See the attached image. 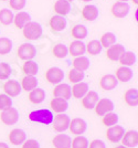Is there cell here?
Listing matches in <instances>:
<instances>
[{
	"instance_id": "1",
	"label": "cell",
	"mask_w": 138,
	"mask_h": 148,
	"mask_svg": "<svg viewBox=\"0 0 138 148\" xmlns=\"http://www.w3.org/2000/svg\"><path fill=\"white\" fill-rule=\"evenodd\" d=\"M53 113L48 108H41L33 111L29 114V119L34 123H40L43 125H50L53 122Z\"/></svg>"
},
{
	"instance_id": "2",
	"label": "cell",
	"mask_w": 138,
	"mask_h": 148,
	"mask_svg": "<svg viewBox=\"0 0 138 148\" xmlns=\"http://www.w3.org/2000/svg\"><path fill=\"white\" fill-rule=\"evenodd\" d=\"M23 32V37L28 40H38L42 37V33H43V29H42V25H40L39 22H33L30 21L29 23H27L25 25V28L22 29Z\"/></svg>"
},
{
	"instance_id": "3",
	"label": "cell",
	"mask_w": 138,
	"mask_h": 148,
	"mask_svg": "<svg viewBox=\"0 0 138 148\" xmlns=\"http://www.w3.org/2000/svg\"><path fill=\"white\" fill-rule=\"evenodd\" d=\"M17 56L20 60L30 61V60H33V58L37 56V49L31 43H22L18 48Z\"/></svg>"
},
{
	"instance_id": "4",
	"label": "cell",
	"mask_w": 138,
	"mask_h": 148,
	"mask_svg": "<svg viewBox=\"0 0 138 148\" xmlns=\"http://www.w3.org/2000/svg\"><path fill=\"white\" fill-rule=\"evenodd\" d=\"M19 116L20 115L18 110L11 106V107H9V108L1 112L0 119L5 125H14V124L18 123Z\"/></svg>"
},
{
	"instance_id": "5",
	"label": "cell",
	"mask_w": 138,
	"mask_h": 148,
	"mask_svg": "<svg viewBox=\"0 0 138 148\" xmlns=\"http://www.w3.org/2000/svg\"><path fill=\"white\" fill-rule=\"evenodd\" d=\"M70 117L66 114H57L55 117L53 118V122H52V126H53V130L57 132V133H63L65 130H69V125H70Z\"/></svg>"
},
{
	"instance_id": "6",
	"label": "cell",
	"mask_w": 138,
	"mask_h": 148,
	"mask_svg": "<svg viewBox=\"0 0 138 148\" xmlns=\"http://www.w3.org/2000/svg\"><path fill=\"white\" fill-rule=\"evenodd\" d=\"M125 134V128L120 125H114L106 130V138L111 143H119Z\"/></svg>"
},
{
	"instance_id": "7",
	"label": "cell",
	"mask_w": 138,
	"mask_h": 148,
	"mask_svg": "<svg viewBox=\"0 0 138 148\" xmlns=\"http://www.w3.org/2000/svg\"><path fill=\"white\" fill-rule=\"evenodd\" d=\"M69 130L72 134H74L75 136H80L86 132V130H87V123L83 118L75 117L70 121Z\"/></svg>"
},
{
	"instance_id": "8",
	"label": "cell",
	"mask_w": 138,
	"mask_h": 148,
	"mask_svg": "<svg viewBox=\"0 0 138 148\" xmlns=\"http://www.w3.org/2000/svg\"><path fill=\"white\" fill-rule=\"evenodd\" d=\"M64 79V72L60 68L53 66L45 72V80L51 84H60Z\"/></svg>"
},
{
	"instance_id": "9",
	"label": "cell",
	"mask_w": 138,
	"mask_h": 148,
	"mask_svg": "<svg viewBox=\"0 0 138 148\" xmlns=\"http://www.w3.org/2000/svg\"><path fill=\"white\" fill-rule=\"evenodd\" d=\"M114 103L109 99H100L95 105L94 110L96 115L98 116H104L107 113H111L114 110Z\"/></svg>"
},
{
	"instance_id": "10",
	"label": "cell",
	"mask_w": 138,
	"mask_h": 148,
	"mask_svg": "<svg viewBox=\"0 0 138 148\" xmlns=\"http://www.w3.org/2000/svg\"><path fill=\"white\" fill-rule=\"evenodd\" d=\"M3 91H5V94L8 95L9 97H16V96L20 95L22 88L18 81L9 80L3 84Z\"/></svg>"
},
{
	"instance_id": "11",
	"label": "cell",
	"mask_w": 138,
	"mask_h": 148,
	"mask_svg": "<svg viewBox=\"0 0 138 148\" xmlns=\"http://www.w3.org/2000/svg\"><path fill=\"white\" fill-rule=\"evenodd\" d=\"M124 52H125V48H124L123 44L115 43L112 47L107 48L106 56L109 61L116 62L118 61L119 59H120V56L124 54Z\"/></svg>"
},
{
	"instance_id": "12",
	"label": "cell",
	"mask_w": 138,
	"mask_h": 148,
	"mask_svg": "<svg viewBox=\"0 0 138 148\" xmlns=\"http://www.w3.org/2000/svg\"><path fill=\"white\" fill-rule=\"evenodd\" d=\"M53 96L57 97V99H63L68 101L72 96L71 86H70L69 84H65V83L57 84L55 87H54V90H53Z\"/></svg>"
},
{
	"instance_id": "13",
	"label": "cell",
	"mask_w": 138,
	"mask_h": 148,
	"mask_svg": "<svg viewBox=\"0 0 138 148\" xmlns=\"http://www.w3.org/2000/svg\"><path fill=\"white\" fill-rule=\"evenodd\" d=\"M111 12L116 18H125L129 13V5L127 2H120V1L115 2L111 8Z\"/></svg>"
},
{
	"instance_id": "14",
	"label": "cell",
	"mask_w": 138,
	"mask_h": 148,
	"mask_svg": "<svg viewBox=\"0 0 138 148\" xmlns=\"http://www.w3.org/2000/svg\"><path fill=\"white\" fill-rule=\"evenodd\" d=\"M118 85V81L113 74H106L100 80V86L104 91H112Z\"/></svg>"
},
{
	"instance_id": "15",
	"label": "cell",
	"mask_w": 138,
	"mask_h": 148,
	"mask_svg": "<svg viewBox=\"0 0 138 148\" xmlns=\"http://www.w3.org/2000/svg\"><path fill=\"white\" fill-rule=\"evenodd\" d=\"M8 138H9V142L11 143L12 145L19 146V145H22L25 142L27 134H25V130H20V128H14V130H12L9 133Z\"/></svg>"
},
{
	"instance_id": "16",
	"label": "cell",
	"mask_w": 138,
	"mask_h": 148,
	"mask_svg": "<svg viewBox=\"0 0 138 148\" xmlns=\"http://www.w3.org/2000/svg\"><path fill=\"white\" fill-rule=\"evenodd\" d=\"M122 145H124L127 148L137 147L138 145V133L136 130H128L125 132V134L122 138Z\"/></svg>"
},
{
	"instance_id": "17",
	"label": "cell",
	"mask_w": 138,
	"mask_h": 148,
	"mask_svg": "<svg viewBox=\"0 0 138 148\" xmlns=\"http://www.w3.org/2000/svg\"><path fill=\"white\" fill-rule=\"evenodd\" d=\"M98 94L94 91H88L83 97H82V105L85 110H93L96 103L98 102Z\"/></svg>"
},
{
	"instance_id": "18",
	"label": "cell",
	"mask_w": 138,
	"mask_h": 148,
	"mask_svg": "<svg viewBox=\"0 0 138 148\" xmlns=\"http://www.w3.org/2000/svg\"><path fill=\"white\" fill-rule=\"evenodd\" d=\"M72 138L66 134H57L52 138V145L54 148H71Z\"/></svg>"
},
{
	"instance_id": "19",
	"label": "cell",
	"mask_w": 138,
	"mask_h": 148,
	"mask_svg": "<svg viewBox=\"0 0 138 148\" xmlns=\"http://www.w3.org/2000/svg\"><path fill=\"white\" fill-rule=\"evenodd\" d=\"M49 25H50V28L52 29L53 32H61V31H63L66 28L68 22H66V19L64 17L55 14V16H53L50 19Z\"/></svg>"
},
{
	"instance_id": "20",
	"label": "cell",
	"mask_w": 138,
	"mask_h": 148,
	"mask_svg": "<svg viewBox=\"0 0 138 148\" xmlns=\"http://www.w3.org/2000/svg\"><path fill=\"white\" fill-rule=\"evenodd\" d=\"M82 17L86 21H94L98 17V9L96 6L87 5L82 9Z\"/></svg>"
},
{
	"instance_id": "21",
	"label": "cell",
	"mask_w": 138,
	"mask_h": 148,
	"mask_svg": "<svg viewBox=\"0 0 138 148\" xmlns=\"http://www.w3.org/2000/svg\"><path fill=\"white\" fill-rule=\"evenodd\" d=\"M31 21L30 14L25 11H20L16 16H13V23L16 25V28L18 29H23L27 23H29Z\"/></svg>"
},
{
	"instance_id": "22",
	"label": "cell",
	"mask_w": 138,
	"mask_h": 148,
	"mask_svg": "<svg viewBox=\"0 0 138 148\" xmlns=\"http://www.w3.org/2000/svg\"><path fill=\"white\" fill-rule=\"evenodd\" d=\"M89 91L88 88V84L85 82H80L73 85L71 87V92H72V96L74 99H82L86 93Z\"/></svg>"
},
{
	"instance_id": "23",
	"label": "cell",
	"mask_w": 138,
	"mask_h": 148,
	"mask_svg": "<svg viewBox=\"0 0 138 148\" xmlns=\"http://www.w3.org/2000/svg\"><path fill=\"white\" fill-rule=\"evenodd\" d=\"M133 71L130 68H127V66H119L116 70V74H115V77L117 79L118 82H128L133 79Z\"/></svg>"
},
{
	"instance_id": "24",
	"label": "cell",
	"mask_w": 138,
	"mask_h": 148,
	"mask_svg": "<svg viewBox=\"0 0 138 148\" xmlns=\"http://www.w3.org/2000/svg\"><path fill=\"white\" fill-rule=\"evenodd\" d=\"M50 106L53 112H55L57 114H62V113H64V112L69 108V103H68L66 99L54 97V99H52V101H51Z\"/></svg>"
},
{
	"instance_id": "25",
	"label": "cell",
	"mask_w": 138,
	"mask_h": 148,
	"mask_svg": "<svg viewBox=\"0 0 138 148\" xmlns=\"http://www.w3.org/2000/svg\"><path fill=\"white\" fill-rule=\"evenodd\" d=\"M69 50V53L71 56H82L83 54H85V44L83 43L82 41H79V40H76V41H73L72 43L70 44V47L68 48Z\"/></svg>"
},
{
	"instance_id": "26",
	"label": "cell",
	"mask_w": 138,
	"mask_h": 148,
	"mask_svg": "<svg viewBox=\"0 0 138 148\" xmlns=\"http://www.w3.org/2000/svg\"><path fill=\"white\" fill-rule=\"evenodd\" d=\"M124 101L128 106L136 107L138 105V91L137 88H129L124 94Z\"/></svg>"
},
{
	"instance_id": "27",
	"label": "cell",
	"mask_w": 138,
	"mask_h": 148,
	"mask_svg": "<svg viewBox=\"0 0 138 148\" xmlns=\"http://www.w3.org/2000/svg\"><path fill=\"white\" fill-rule=\"evenodd\" d=\"M53 9L57 12V14L64 17L71 10V3H70L69 1H66V0H57V1H55V3H54Z\"/></svg>"
},
{
	"instance_id": "28",
	"label": "cell",
	"mask_w": 138,
	"mask_h": 148,
	"mask_svg": "<svg viewBox=\"0 0 138 148\" xmlns=\"http://www.w3.org/2000/svg\"><path fill=\"white\" fill-rule=\"evenodd\" d=\"M45 99V91L43 88H34L29 93V101L32 104H41Z\"/></svg>"
},
{
	"instance_id": "29",
	"label": "cell",
	"mask_w": 138,
	"mask_h": 148,
	"mask_svg": "<svg viewBox=\"0 0 138 148\" xmlns=\"http://www.w3.org/2000/svg\"><path fill=\"white\" fill-rule=\"evenodd\" d=\"M21 88L25 90L27 92H31L32 90L37 88L38 86V80L36 76H29V75H25V77L21 81Z\"/></svg>"
},
{
	"instance_id": "30",
	"label": "cell",
	"mask_w": 138,
	"mask_h": 148,
	"mask_svg": "<svg viewBox=\"0 0 138 148\" xmlns=\"http://www.w3.org/2000/svg\"><path fill=\"white\" fill-rule=\"evenodd\" d=\"M118 61L122 66L129 68V66H132V65H134L136 63L137 58H136V54L134 52H132V51H125L124 54L120 56V59H119Z\"/></svg>"
},
{
	"instance_id": "31",
	"label": "cell",
	"mask_w": 138,
	"mask_h": 148,
	"mask_svg": "<svg viewBox=\"0 0 138 148\" xmlns=\"http://www.w3.org/2000/svg\"><path fill=\"white\" fill-rule=\"evenodd\" d=\"M22 71L25 75H29V76H36L38 74L39 71V65L38 63L33 60L30 61H25V64L22 65Z\"/></svg>"
},
{
	"instance_id": "32",
	"label": "cell",
	"mask_w": 138,
	"mask_h": 148,
	"mask_svg": "<svg viewBox=\"0 0 138 148\" xmlns=\"http://www.w3.org/2000/svg\"><path fill=\"white\" fill-rule=\"evenodd\" d=\"M73 64V69H76V70H80V71H86L88 68H89V64L91 62L88 60V58L82 56H76L75 59L72 62Z\"/></svg>"
},
{
	"instance_id": "33",
	"label": "cell",
	"mask_w": 138,
	"mask_h": 148,
	"mask_svg": "<svg viewBox=\"0 0 138 148\" xmlns=\"http://www.w3.org/2000/svg\"><path fill=\"white\" fill-rule=\"evenodd\" d=\"M103 47L100 45L98 40H91L87 44H85V51L89 56H97L102 52Z\"/></svg>"
},
{
	"instance_id": "34",
	"label": "cell",
	"mask_w": 138,
	"mask_h": 148,
	"mask_svg": "<svg viewBox=\"0 0 138 148\" xmlns=\"http://www.w3.org/2000/svg\"><path fill=\"white\" fill-rule=\"evenodd\" d=\"M72 37L75 38L76 40L82 41L87 37V29L83 25H76L72 28Z\"/></svg>"
},
{
	"instance_id": "35",
	"label": "cell",
	"mask_w": 138,
	"mask_h": 148,
	"mask_svg": "<svg viewBox=\"0 0 138 148\" xmlns=\"http://www.w3.org/2000/svg\"><path fill=\"white\" fill-rule=\"evenodd\" d=\"M116 40H117V38H116V36L114 34L113 32H106V33H104L102 36L100 42L103 48H106L107 49V48H109L113 44L116 43Z\"/></svg>"
},
{
	"instance_id": "36",
	"label": "cell",
	"mask_w": 138,
	"mask_h": 148,
	"mask_svg": "<svg viewBox=\"0 0 138 148\" xmlns=\"http://www.w3.org/2000/svg\"><path fill=\"white\" fill-rule=\"evenodd\" d=\"M52 53L53 56L57 58V59H64L66 58L68 54H69V50H68V47L63 43H57L53 47L52 49Z\"/></svg>"
},
{
	"instance_id": "37",
	"label": "cell",
	"mask_w": 138,
	"mask_h": 148,
	"mask_svg": "<svg viewBox=\"0 0 138 148\" xmlns=\"http://www.w3.org/2000/svg\"><path fill=\"white\" fill-rule=\"evenodd\" d=\"M102 123L104 124L106 127H112L114 125H117V123H118V115L116 113H113V112L107 113L102 118Z\"/></svg>"
},
{
	"instance_id": "38",
	"label": "cell",
	"mask_w": 138,
	"mask_h": 148,
	"mask_svg": "<svg viewBox=\"0 0 138 148\" xmlns=\"http://www.w3.org/2000/svg\"><path fill=\"white\" fill-rule=\"evenodd\" d=\"M13 22V13L9 9L0 10V23L3 25H9Z\"/></svg>"
},
{
	"instance_id": "39",
	"label": "cell",
	"mask_w": 138,
	"mask_h": 148,
	"mask_svg": "<svg viewBox=\"0 0 138 148\" xmlns=\"http://www.w3.org/2000/svg\"><path fill=\"white\" fill-rule=\"evenodd\" d=\"M12 50V41L9 38H0V54L6 56Z\"/></svg>"
},
{
	"instance_id": "40",
	"label": "cell",
	"mask_w": 138,
	"mask_h": 148,
	"mask_svg": "<svg viewBox=\"0 0 138 148\" xmlns=\"http://www.w3.org/2000/svg\"><path fill=\"white\" fill-rule=\"evenodd\" d=\"M84 76H85V74L83 71H80V70H76V69H72V70H70L69 72V80L70 82H72V83H80L83 81L84 79Z\"/></svg>"
},
{
	"instance_id": "41",
	"label": "cell",
	"mask_w": 138,
	"mask_h": 148,
	"mask_svg": "<svg viewBox=\"0 0 138 148\" xmlns=\"http://www.w3.org/2000/svg\"><path fill=\"white\" fill-rule=\"evenodd\" d=\"M88 140L85 136L80 135L76 136L75 138L72 140L71 148H88Z\"/></svg>"
},
{
	"instance_id": "42",
	"label": "cell",
	"mask_w": 138,
	"mask_h": 148,
	"mask_svg": "<svg viewBox=\"0 0 138 148\" xmlns=\"http://www.w3.org/2000/svg\"><path fill=\"white\" fill-rule=\"evenodd\" d=\"M11 74V66L6 62H0V80H8Z\"/></svg>"
},
{
	"instance_id": "43",
	"label": "cell",
	"mask_w": 138,
	"mask_h": 148,
	"mask_svg": "<svg viewBox=\"0 0 138 148\" xmlns=\"http://www.w3.org/2000/svg\"><path fill=\"white\" fill-rule=\"evenodd\" d=\"M12 106V99L6 94H0V111H5Z\"/></svg>"
},
{
	"instance_id": "44",
	"label": "cell",
	"mask_w": 138,
	"mask_h": 148,
	"mask_svg": "<svg viewBox=\"0 0 138 148\" xmlns=\"http://www.w3.org/2000/svg\"><path fill=\"white\" fill-rule=\"evenodd\" d=\"M27 0H9V6L12 10H22L25 7Z\"/></svg>"
},
{
	"instance_id": "45",
	"label": "cell",
	"mask_w": 138,
	"mask_h": 148,
	"mask_svg": "<svg viewBox=\"0 0 138 148\" xmlns=\"http://www.w3.org/2000/svg\"><path fill=\"white\" fill-rule=\"evenodd\" d=\"M21 148H40V144L37 139H25Z\"/></svg>"
},
{
	"instance_id": "46",
	"label": "cell",
	"mask_w": 138,
	"mask_h": 148,
	"mask_svg": "<svg viewBox=\"0 0 138 148\" xmlns=\"http://www.w3.org/2000/svg\"><path fill=\"white\" fill-rule=\"evenodd\" d=\"M88 148H106V144L100 139H94L88 144Z\"/></svg>"
},
{
	"instance_id": "47",
	"label": "cell",
	"mask_w": 138,
	"mask_h": 148,
	"mask_svg": "<svg viewBox=\"0 0 138 148\" xmlns=\"http://www.w3.org/2000/svg\"><path fill=\"white\" fill-rule=\"evenodd\" d=\"M0 148H9V146H8V144H6V143L0 142Z\"/></svg>"
},
{
	"instance_id": "48",
	"label": "cell",
	"mask_w": 138,
	"mask_h": 148,
	"mask_svg": "<svg viewBox=\"0 0 138 148\" xmlns=\"http://www.w3.org/2000/svg\"><path fill=\"white\" fill-rule=\"evenodd\" d=\"M137 18H138V11L136 10V11H135V20H136V21H137Z\"/></svg>"
},
{
	"instance_id": "49",
	"label": "cell",
	"mask_w": 138,
	"mask_h": 148,
	"mask_svg": "<svg viewBox=\"0 0 138 148\" xmlns=\"http://www.w3.org/2000/svg\"><path fill=\"white\" fill-rule=\"evenodd\" d=\"M115 148H127V147H125L124 145H118V146H116Z\"/></svg>"
},
{
	"instance_id": "50",
	"label": "cell",
	"mask_w": 138,
	"mask_h": 148,
	"mask_svg": "<svg viewBox=\"0 0 138 148\" xmlns=\"http://www.w3.org/2000/svg\"><path fill=\"white\" fill-rule=\"evenodd\" d=\"M133 2H134V5H137L138 3V0H132Z\"/></svg>"
},
{
	"instance_id": "51",
	"label": "cell",
	"mask_w": 138,
	"mask_h": 148,
	"mask_svg": "<svg viewBox=\"0 0 138 148\" xmlns=\"http://www.w3.org/2000/svg\"><path fill=\"white\" fill-rule=\"evenodd\" d=\"M118 1H120V2H126V1H128V0H118Z\"/></svg>"
},
{
	"instance_id": "52",
	"label": "cell",
	"mask_w": 138,
	"mask_h": 148,
	"mask_svg": "<svg viewBox=\"0 0 138 148\" xmlns=\"http://www.w3.org/2000/svg\"><path fill=\"white\" fill-rule=\"evenodd\" d=\"M80 1H84V2H87V1H91V0H80Z\"/></svg>"
},
{
	"instance_id": "53",
	"label": "cell",
	"mask_w": 138,
	"mask_h": 148,
	"mask_svg": "<svg viewBox=\"0 0 138 148\" xmlns=\"http://www.w3.org/2000/svg\"><path fill=\"white\" fill-rule=\"evenodd\" d=\"M66 1H69V2H71V1H73V0H66Z\"/></svg>"
},
{
	"instance_id": "54",
	"label": "cell",
	"mask_w": 138,
	"mask_h": 148,
	"mask_svg": "<svg viewBox=\"0 0 138 148\" xmlns=\"http://www.w3.org/2000/svg\"><path fill=\"white\" fill-rule=\"evenodd\" d=\"M1 1H9V0H1Z\"/></svg>"
}]
</instances>
